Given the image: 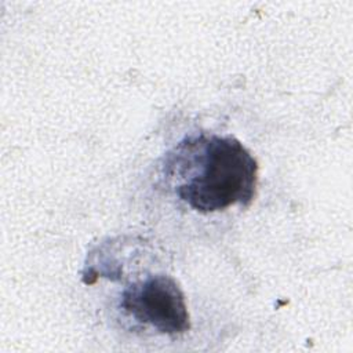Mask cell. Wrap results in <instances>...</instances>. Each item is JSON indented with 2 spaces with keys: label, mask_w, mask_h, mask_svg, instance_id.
Listing matches in <instances>:
<instances>
[{
  "label": "cell",
  "mask_w": 353,
  "mask_h": 353,
  "mask_svg": "<svg viewBox=\"0 0 353 353\" xmlns=\"http://www.w3.org/2000/svg\"><path fill=\"white\" fill-rule=\"evenodd\" d=\"M120 305L134 320L160 334L181 335L190 327L185 295L176 281L165 274L132 283L123 291Z\"/></svg>",
  "instance_id": "cell-2"
},
{
  "label": "cell",
  "mask_w": 353,
  "mask_h": 353,
  "mask_svg": "<svg viewBox=\"0 0 353 353\" xmlns=\"http://www.w3.org/2000/svg\"><path fill=\"white\" fill-rule=\"evenodd\" d=\"M185 146L193 159L176 194L190 208L210 214L254 200L258 163L239 139L232 135L200 137L188 139Z\"/></svg>",
  "instance_id": "cell-1"
}]
</instances>
